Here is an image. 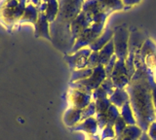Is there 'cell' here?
<instances>
[{
	"label": "cell",
	"mask_w": 156,
	"mask_h": 140,
	"mask_svg": "<svg viewBox=\"0 0 156 140\" xmlns=\"http://www.w3.org/2000/svg\"><path fill=\"white\" fill-rule=\"evenodd\" d=\"M125 89L130 96V104L136 125L143 131H147L150 124L156 121V113L152 99V89L144 65L136 70L130 84Z\"/></svg>",
	"instance_id": "cell-1"
},
{
	"label": "cell",
	"mask_w": 156,
	"mask_h": 140,
	"mask_svg": "<svg viewBox=\"0 0 156 140\" xmlns=\"http://www.w3.org/2000/svg\"><path fill=\"white\" fill-rule=\"evenodd\" d=\"M147 38H145L144 33L140 32L136 29L130 31V38H129V48H128V56L126 59V67L128 69L129 75L131 77L134 76L136 72V63L138 61L140 56V53L143 45L146 41Z\"/></svg>",
	"instance_id": "cell-2"
},
{
	"label": "cell",
	"mask_w": 156,
	"mask_h": 140,
	"mask_svg": "<svg viewBox=\"0 0 156 140\" xmlns=\"http://www.w3.org/2000/svg\"><path fill=\"white\" fill-rule=\"evenodd\" d=\"M106 78L107 76L105 70V66L99 65L95 67L90 77H88L87 79L84 80L69 83V87L70 89H76V90H81L93 93L96 89L99 88Z\"/></svg>",
	"instance_id": "cell-3"
},
{
	"label": "cell",
	"mask_w": 156,
	"mask_h": 140,
	"mask_svg": "<svg viewBox=\"0 0 156 140\" xmlns=\"http://www.w3.org/2000/svg\"><path fill=\"white\" fill-rule=\"evenodd\" d=\"M113 33V44L115 56L118 60L126 61L128 56V48H129V38L130 31L127 29L125 26H119L114 28Z\"/></svg>",
	"instance_id": "cell-4"
},
{
	"label": "cell",
	"mask_w": 156,
	"mask_h": 140,
	"mask_svg": "<svg viewBox=\"0 0 156 140\" xmlns=\"http://www.w3.org/2000/svg\"><path fill=\"white\" fill-rule=\"evenodd\" d=\"M92 54V51L89 47L83 48V49L77 51L73 54H65L63 60H65L69 68L72 71L88 68V60Z\"/></svg>",
	"instance_id": "cell-5"
},
{
	"label": "cell",
	"mask_w": 156,
	"mask_h": 140,
	"mask_svg": "<svg viewBox=\"0 0 156 140\" xmlns=\"http://www.w3.org/2000/svg\"><path fill=\"white\" fill-rule=\"evenodd\" d=\"M92 94L93 93H90V91L69 89L67 93L68 107L83 110L93 101Z\"/></svg>",
	"instance_id": "cell-6"
},
{
	"label": "cell",
	"mask_w": 156,
	"mask_h": 140,
	"mask_svg": "<svg viewBox=\"0 0 156 140\" xmlns=\"http://www.w3.org/2000/svg\"><path fill=\"white\" fill-rule=\"evenodd\" d=\"M109 78L111 79L115 89H125L130 84L131 77L126 67L125 61L117 60Z\"/></svg>",
	"instance_id": "cell-7"
},
{
	"label": "cell",
	"mask_w": 156,
	"mask_h": 140,
	"mask_svg": "<svg viewBox=\"0 0 156 140\" xmlns=\"http://www.w3.org/2000/svg\"><path fill=\"white\" fill-rule=\"evenodd\" d=\"M92 19L86 15V14L81 11L74 20H73L70 23V27H69V31H70V35H71V46L73 47L76 39L80 36L81 33L84 31L86 28L92 26Z\"/></svg>",
	"instance_id": "cell-8"
},
{
	"label": "cell",
	"mask_w": 156,
	"mask_h": 140,
	"mask_svg": "<svg viewBox=\"0 0 156 140\" xmlns=\"http://www.w3.org/2000/svg\"><path fill=\"white\" fill-rule=\"evenodd\" d=\"M49 22L45 13H39L38 20L34 25V36L36 38L43 37L45 39L52 41V37L50 35V27H49Z\"/></svg>",
	"instance_id": "cell-9"
},
{
	"label": "cell",
	"mask_w": 156,
	"mask_h": 140,
	"mask_svg": "<svg viewBox=\"0 0 156 140\" xmlns=\"http://www.w3.org/2000/svg\"><path fill=\"white\" fill-rule=\"evenodd\" d=\"M71 131H83L88 135H96L99 131V125H98L97 119L95 117H91L82 121L79 124L72 128H69Z\"/></svg>",
	"instance_id": "cell-10"
},
{
	"label": "cell",
	"mask_w": 156,
	"mask_h": 140,
	"mask_svg": "<svg viewBox=\"0 0 156 140\" xmlns=\"http://www.w3.org/2000/svg\"><path fill=\"white\" fill-rule=\"evenodd\" d=\"M113 33H114V30L110 29V28H105L104 32H102L101 34L89 46L91 51L92 52H99L100 50H101L102 48H104L107 43L113 38Z\"/></svg>",
	"instance_id": "cell-11"
},
{
	"label": "cell",
	"mask_w": 156,
	"mask_h": 140,
	"mask_svg": "<svg viewBox=\"0 0 156 140\" xmlns=\"http://www.w3.org/2000/svg\"><path fill=\"white\" fill-rule=\"evenodd\" d=\"M81 113L82 110L81 109H75V108H71L68 107L65 114H63V123L68 128H72L76 125L77 124L80 123L81 121Z\"/></svg>",
	"instance_id": "cell-12"
},
{
	"label": "cell",
	"mask_w": 156,
	"mask_h": 140,
	"mask_svg": "<svg viewBox=\"0 0 156 140\" xmlns=\"http://www.w3.org/2000/svg\"><path fill=\"white\" fill-rule=\"evenodd\" d=\"M108 99L111 104L115 105L118 109H121V107L126 102L130 101V96L126 89H115L113 94L109 96Z\"/></svg>",
	"instance_id": "cell-13"
},
{
	"label": "cell",
	"mask_w": 156,
	"mask_h": 140,
	"mask_svg": "<svg viewBox=\"0 0 156 140\" xmlns=\"http://www.w3.org/2000/svg\"><path fill=\"white\" fill-rule=\"evenodd\" d=\"M38 15L39 12L37 10V7H35L33 4H28L26 7V10L23 17L20 19L19 23H23V22H31L34 26L38 20Z\"/></svg>",
	"instance_id": "cell-14"
},
{
	"label": "cell",
	"mask_w": 156,
	"mask_h": 140,
	"mask_svg": "<svg viewBox=\"0 0 156 140\" xmlns=\"http://www.w3.org/2000/svg\"><path fill=\"white\" fill-rule=\"evenodd\" d=\"M115 54L114 51V44H113V40H110L107 44L102 48L101 50L99 51V56H100V62L101 65H106L107 62L110 60V59L113 55Z\"/></svg>",
	"instance_id": "cell-15"
},
{
	"label": "cell",
	"mask_w": 156,
	"mask_h": 140,
	"mask_svg": "<svg viewBox=\"0 0 156 140\" xmlns=\"http://www.w3.org/2000/svg\"><path fill=\"white\" fill-rule=\"evenodd\" d=\"M102 11L110 14L113 11L122 10L125 6L121 0H98Z\"/></svg>",
	"instance_id": "cell-16"
},
{
	"label": "cell",
	"mask_w": 156,
	"mask_h": 140,
	"mask_svg": "<svg viewBox=\"0 0 156 140\" xmlns=\"http://www.w3.org/2000/svg\"><path fill=\"white\" fill-rule=\"evenodd\" d=\"M47 2V9L45 11V15L48 22L50 23H53L57 19L60 11L58 0H45Z\"/></svg>",
	"instance_id": "cell-17"
},
{
	"label": "cell",
	"mask_w": 156,
	"mask_h": 140,
	"mask_svg": "<svg viewBox=\"0 0 156 140\" xmlns=\"http://www.w3.org/2000/svg\"><path fill=\"white\" fill-rule=\"evenodd\" d=\"M120 116L124 119L127 125H136V121L133 112V109L131 107L130 101L126 102L120 109Z\"/></svg>",
	"instance_id": "cell-18"
},
{
	"label": "cell",
	"mask_w": 156,
	"mask_h": 140,
	"mask_svg": "<svg viewBox=\"0 0 156 140\" xmlns=\"http://www.w3.org/2000/svg\"><path fill=\"white\" fill-rule=\"evenodd\" d=\"M143 132H144L143 129H141L138 125H127L121 136L129 137L132 140H139L140 137L141 136V134H143Z\"/></svg>",
	"instance_id": "cell-19"
},
{
	"label": "cell",
	"mask_w": 156,
	"mask_h": 140,
	"mask_svg": "<svg viewBox=\"0 0 156 140\" xmlns=\"http://www.w3.org/2000/svg\"><path fill=\"white\" fill-rule=\"evenodd\" d=\"M93 68H84V69H79V70H74L71 72V77H70V83L72 82H77L80 80L87 79L88 77H90L93 73Z\"/></svg>",
	"instance_id": "cell-20"
},
{
	"label": "cell",
	"mask_w": 156,
	"mask_h": 140,
	"mask_svg": "<svg viewBox=\"0 0 156 140\" xmlns=\"http://www.w3.org/2000/svg\"><path fill=\"white\" fill-rule=\"evenodd\" d=\"M119 116H120V109L117 108L115 105L111 104L108 111H107V125H106L114 127V124Z\"/></svg>",
	"instance_id": "cell-21"
},
{
	"label": "cell",
	"mask_w": 156,
	"mask_h": 140,
	"mask_svg": "<svg viewBox=\"0 0 156 140\" xmlns=\"http://www.w3.org/2000/svg\"><path fill=\"white\" fill-rule=\"evenodd\" d=\"M96 103V114H101V113H107L108 111L111 102L108 98H101L95 100Z\"/></svg>",
	"instance_id": "cell-22"
},
{
	"label": "cell",
	"mask_w": 156,
	"mask_h": 140,
	"mask_svg": "<svg viewBox=\"0 0 156 140\" xmlns=\"http://www.w3.org/2000/svg\"><path fill=\"white\" fill-rule=\"evenodd\" d=\"M96 103L95 101H92V102L87 106L86 108H84L82 110V113H81V121H84L86 119H89L91 117H95L96 116Z\"/></svg>",
	"instance_id": "cell-23"
},
{
	"label": "cell",
	"mask_w": 156,
	"mask_h": 140,
	"mask_svg": "<svg viewBox=\"0 0 156 140\" xmlns=\"http://www.w3.org/2000/svg\"><path fill=\"white\" fill-rule=\"evenodd\" d=\"M127 127V124L126 122L124 121V119L121 117V116H119L118 119L116 120V122L114 124V131H115V134H116V137L118 136H121L122 133H123V131L125 130Z\"/></svg>",
	"instance_id": "cell-24"
},
{
	"label": "cell",
	"mask_w": 156,
	"mask_h": 140,
	"mask_svg": "<svg viewBox=\"0 0 156 140\" xmlns=\"http://www.w3.org/2000/svg\"><path fill=\"white\" fill-rule=\"evenodd\" d=\"M116 137V134L114 131V128L110 125H105V128L101 130V139L106 140V139H113Z\"/></svg>",
	"instance_id": "cell-25"
},
{
	"label": "cell",
	"mask_w": 156,
	"mask_h": 140,
	"mask_svg": "<svg viewBox=\"0 0 156 140\" xmlns=\"http://www.w3.org/2000/svg\"><path fill=\"white\" fill-rule=\"evenodd\" d=\"M146 73H147V76H148V80H149V83L151 86V89H152V99H153V105H154V109H155V113H156V80H155V77L152 72L146 70Z\"/></svg>",
	"instance_id": "cell-26"
},
{
	"label": "cell",
	"mask_w": 156,
	"mask_h": 140,
	"mask_svg": "<svg viewBox=\"0 0 156 140\" xmlns=\"http://www.w3.org/2000/svg\"><path fill=\"white\" fill-rule=\"evenodd\" d=\"M101 65L100 62V56H99V52H92V54L89 57V60H88V68H93Z\"/></svg>",
	"instance_id": "cell-27"
},
{
	"label": "cell",
	"mask_w": 156,
	"mask_h": 140,
	"mask_svg": "<svg viewBox=\"0 0 156 140\" xmlns=\"http://www.w3.org/2000/svg\"><path fill=\"white\" fill-rule=\"evenodd\" d=\"M117 60H118V59H117V56L114 54L113 56H112L111 59H110V60L107 62V64L105 65V73H106L107 78H109V77H110L112 71H113L114 67H115V64H116Z\"/></svg>",
	"instance_id": "cell-28"
},
{
	"label": "cell",
	"mask_w": 156,
	"mask_h": 140,
	"mask_svg": "<svg viewBox=\"0 0 156 140\" xmlns=\"http://www.w3.org/2000/svg\"><path fill=\"white\" fill-rule=\"evenodd\" d=\"M146 132H147L148 136L150 137L151 140H156V121L150 124Z\"/></svg>",
	"instance_id": "cell-29"
},
{
	"label": "cell",
	"mask_w": 156,
	"mask_h": 140,
	"mask_svg": "<svg viewBox=\"0 0 156 140\" xmlns=\"http://www.w3.org/2000/svg\"><path fill=\"white\" fill-rule=\"evenodd\" d=\"M122 2H123L124 6H127V7L129 6V8H131L133 5L140 3V0H122Z\"/></svg>",
	"instance_id": "cell-30"
},
{
	"label": "cell",
	"mask_w": 156,
	"mask_h": 140,
	"mask_svg": "<svg viewBox=\"0 0 156 140\" xmlns=\"http://www.w3.org/2000/svg\"><path fill=\"white\" fill-rule=\"evenodd\" d=\"M139 140H151V139H150V137L148 136L147 132H146V131H144V132H143V134H141V136L140 137V139H139Z\"/></svg>",
	"instance_id": "cell-31"
},
{
	"label": "cell",
	"mask_w": 156,
	"mask_h": 140,
	"mask_svg": "<svg viewBox=\"0 0 156 140\" xmlns=\"http://www.w3.org/2000/svg\"><path fill=\"white\" fill-rule=\"evenodd\" d=\"M107 140H122V136H118V137H115L113 139H107Z\"/></svg>",
	"instance_id": "cell-32"
},
{
	"label": "cell",
	"mask_w": 156,
	"mask_h": 140,
	"mask_svg": "<svg viewBox=\"0 0 156 140\" xmlns=\"http://www.w3.org/2000/svg\"><path fill=\"white\" fill-rule=\"evenodd\" d=\"M122 140H132L131 138H129V137H126V136H122Z\"/></svg>",
	"instance_id": "cell-33"
}]
</instances>
